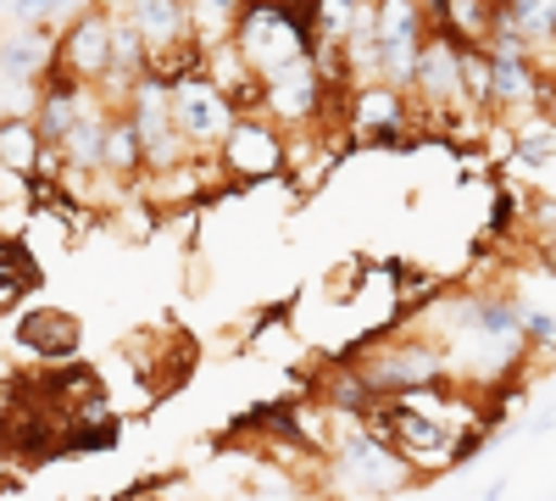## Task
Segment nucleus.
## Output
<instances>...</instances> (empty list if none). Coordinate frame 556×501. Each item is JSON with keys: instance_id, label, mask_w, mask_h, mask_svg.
<instances>
[{"instance_id": "obj_21", "label": "nucleus", "mask_w": 556, "mask_h": 501, "mask_svg": "<svg viewBox=\"0 0 556 501\" xmlns=\"http://www.w3.org/2000/svg\"><path fill=\"white\" fill-rule=\"evenodd\" d=\"M523 235H529V251L556 262V196H529L523 201Z\"/></svg>"}, {"instance_id": "obj_9", "label": "nucleus", "mask_w": 556, "mask_h": 501, "mask_svg": "<svg viewBox=\"0 0 556 501\" xmlns=\"http://www.w3.org/2000/svg\"><path fill=\"white\" fill-rule=\"evenodd\" d=\"M374 28H379V78L395 89H412L417 57L434 34V17L424 0H374Z\"/></svg>"}, {"instance_id": "obj_19", "label": "nucleus", "mask_w": 556, "mask_h": 501, "mask_svg": "<svg viewBox=\"0 0 556 501\" xmlns=\"http://www.w3.org/2000/svg\"><path fill=\"white\" fill-rule=\"evenodd\" d=\"M240 7H245V0H190L195 34H201V51H212V45H223V39H235Z\"/></svg>"}, {"instance_id": "obj_11", "label": "nucleus", "mask_w": 556, "mask_h": 501, "mask_svg": "<svg viewBox=\"0 0 556 501\" xmlns=\"http://www.w3.org/2000/svg\"><path fill=\"white\" fill-rule=\"evenodd\" d=\"M123 112L134 117L139 140H146L151 178H156V173H173V167H190V162H201L190 146H184V134H178V123H173V96H167V78H162V73H146V78H139Z\"/></svg>"}, {"instance_id": "obj_24", "label": "nucleus", "mask_w": 556, "mask_h": 501, "mask_svg": "<svg viewBox=\"0 0 556 501\" xmlns=\"http://www.w3.org/2000/svg\"><path fill=\"white\" fill-rule=\"evenodd\" d=\"M501 496H506V479H495V485L484 490V501H501Z\"/></svg>"}, {"instance_id": "obj_14", "label": "nucleus", "mask_w": 556, "mask_h": 501, "mask_svg": "<svg viewBox=\"0 0 556 501\" xmlns=\"http://www.w3.org/2000/svg\"><path fill=\"white\" fill-rule=\"evenodd\" d=\"M117 7L139 23V34H146L151 57H156V67H162V62H178V57H190V51H201L190 0H117Z\"/></svg>"}, {"instance_id": "obj_16", "label": "nucleus", "mask_w": 556, "mask_h": 501, "mask_svg": "<svg viewBox=\"0 0 556 501\" xmlns=\"http://www.w3.org/2000/svg\"><path fill=\"white\" fill-rule=\"evenodd\" d=\"M139 178H151V156H146V140L128 112L112 117V134H106V185L112 190H134Z\"/></svg>"}, {"instance_id": "obj_12", "label": "nucleus", "mask_w": 556, "mask_h": 501, "mask_svg": "<svg viewBox=\"0 0 556 501\" xmlns=\"http://www.w3.org/2000/svg\"><path fill=\"white\" fill-rule=\"evenodd\" d=\"M501 173L529 196H556V112H529L506 123Z\"/></svg>"}, {"instance_id": "obj_10", "label": "nucleus", "mask_w": 556, "mask_h": 501, "mask_svg": "<svg viewBox=\"0 0 556 501\" xmlns=\"http://www.w3.org/2000/svg\"><path fill=\"white\" fill-rule=\"evenodd\" d=\"M412 96L384 78L374 84H351V96H345V140L356 146H374V151H390V146H406V134H412Z\"/></svg>"}, {"instance_id": "obj_7", "label": "nucleus", "mask_w": 556, "mask_h": 501, "mask_svg": "<svg viewBox=\"0 0 556 501\" xmlns=\"http://www.w3.org/2000/svg\"><path fill=\"white\" fill-rule=\"evenodd\" d=\"M290 134L278 128L267 112H240V123L228 128V140L217 146V167L235 178V185H262V178L290 173Z\"/></svg>"}, {"instance_id": "obj_8", "label": "nucleus", "mask_w": 556, "mask_h": 501, "mask_svg": "<svg viewBox=\"0 0 556 501\" xmlns=\"http://www.w3.org/2000/svg\"><path fill=\"white\" fill-rule=\"evenodd\" d=\"M462 39L451 23H434L424 57H417V78H412V107L417 112H434V117H473L468 112V84H462Z\"/></svg>"}, {"instance_id": "obj_3", "label": "nucleus", "mask_w": 556, "mask_h": 501, "mask_svg": "<svg viewBox=\"0 0 556 501\" xmlns=\"http://www.w3.org/2000/svg\"><path fill=\"white\" fill-rule=\"evenodd\" d=\"M167 78V96H173V123L184 134V146H190L195 156H217V146L228 140V128L240 123V107L235 96L212 78L206 67V51H190L178 62H162L156 67Z\"/></svg>"}, {"instance_id": "obj_20", "label": "nucleus", "mask_w": 556, "mask_h": 501, "mask_svg": "<svg viewBox=\"0 0 556 501\" xmlns=\"http://www.w3.org/2000/svg\"><path fill=\"white\" fill-rule=\"evenodd\" d=\"M34 285V262L17 240H0V312H12Z\"/></svg>"}, {"instance_id": "obj_15", "label": "nucleus", "mask_w": 556, "mask_h": 501, "mask_svg": "<svg viewBox=\"0 0 556 501\" xmlns=\"http://www.w3.org/2000/svg\"><path fill=\"white\" fill-rule=\"evenodd\" d=\"M78 340H84V335H78V317L62 312V306H34V312L17 317V346L34 351V356H45V362L73 356Z\"/></svg>"}, {"instance_id": "obj_22", "label": "nucleus", "mask_w": 556, "mask_h": 501, "mask_svg": "<svg viewBox=\"0 0 556 501\" xmlns=\"http://www.w3.org/2000/svg\"><path fill=\"white\" fill-rule=\"evenodd\" d=\"M523 190L518 185H501L495 196H490V223H484V229H490V240H513L518 229H523Z\"/></svg>"}, {"instance_id": "obj_1", "label": "nucleus", "mask_w": 556, "mask_h": 501, "mask_svg": "<svg viewBox=\"0 0 556 501\" xmlns=\"http://www.w3.org/2000/svg\"><path fill=\"white\" fill-rule=\"evenodd\" d=\"M424 335L440 346L445 368L462 390H473L479 401H490L506 385H523L529 374V335L518 324V306L501 285H456L440 290L424 312Z\"/></svg>"}, {"instance_id": "obj_18", "label": "nucleus", "mask_w": 556, "mask_h": 501, "mask_svg": "<svg viewBox=\"0 0 556 501\" xmlns=\"http://www.w3.org/2000/svg\"><path fill=\"white\" fill-rule=\"evenodd\" d=\"M39 162H45L39 123L34 117H0V173H12V178H23V185H34Z\"/></svg>"}, {"instance_id": "obj_23", "label": "nucleus", "mask_w": 556, "mask_h": 501, "mask_svg": "<svg viewBox=\"0 0 556 501\" xmlns=\"http://www.w3.org/2000/svg\"><path fill=\"white\" fill-rule=\"evenodd\" d=\"M84 7H96V0H51V17H45V23H67V17L84 12Z\"/></svg>"}, {"instance_id": "obj_17", "label": "nucleus", "mask_w": 556, "mask_h": 501, "mask_svg": "<svg viewBox=\"0 0 556 501\" xmlns=\"http://www.w3.org/2000/svg\"><path fill=\"white\" fill-rule=\"evenodd\" d=\"M501 23H513L523 34L529 51L556 73V0H501Z\"/></svg>"}, {"instance_id": "obj_4", "label": "nucleus", "mask_w": 556, "mask_h": 501, "mask_svg": "<svg viewBox=\"0 0 556 501\" xmlns=\"http://www.w3.org/2000/svg\"><path fill=\"white\" fill-rule=\"evenodd\" d=\"M62 23H0V117H34L56 73Z\"/></svg>"}, {"instance_id": "obj_6", "label": "nucleus", "mask_w": 556, "mask_h": 501, "mask_svg": "<svg viewBox=\"0 0 556 501\" xmlns=\"http://www.w3.org/2000/svg\"><path fill=\"white\" fill-rule=\"evenodd\" d=\"M495 285L513 296L534 362H556V262L540 256V251H523L501 267Z\"/></svg>"}, {"instance_id": "obj_5", "label": "nucleus", "mask_w": 556, "mask_h": 501, "mask_svg": "<svg viewBox=\"0 0 556 501\" xmlns=\"http://www.w3.org/2000/svg\"><path fill=\"white\" fill-rule=\"evenodd\" d=\"M356 374L374 385V396H412V390H440V385H456L440 346L412 329V335H390L379 351H356Z\"/></svg>"}, {"instance_id": "obj_2", "label": "nucleus", "mask_w": 556, "mask_h": 501, "mask_svg": "<svg viewBox=\"0 0 556 501\" xmlns=\"http://www.w3.org/2000/svg\"><path fill=\"white\" fill-rule=\"evenodd\" d=\"M329 418H334V440L323 446V474H329L334 496H345V501H384V496H401L412 485H424V474H417L367 418L334 413V406H329Z\"/></svg>"}, {"instance_id": "obj_13", "label": "nucleus", "mask_w": 556, "mask_h": 501, "mask_svg": "<svg viewBox=\"0 0 556 501\" xmlns=\"http://www.w3.org/2000/svg\"><path fill=\"white\" fill-rule=\"evenodd\" d=\"M56 73L101 89L112 73V7H84L56 28Z\"/></svg>"}]
</instances>
